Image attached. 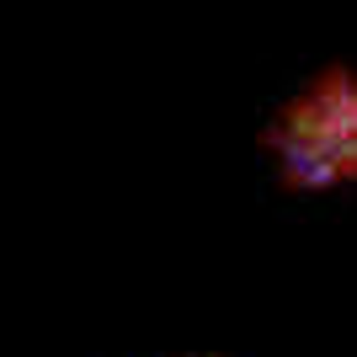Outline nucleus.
Here are the masks:
<instances>
[{"label": "nucleus", "instance_id": "nucleus-1", "mask_svg": "<svg viewBox=\"0 0 357 357\" xmlns=\"http://www.w3.org/2000/svg\"><path fill=\"white\" fill-rule=\"evenodd\" d=\"M288 171L304 181H336L357 171V80H326L298 96L283 128Z\"/></svg>", "mask_w": 357, "mask_h": 357}]
</instances>
